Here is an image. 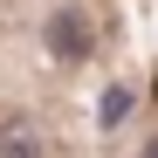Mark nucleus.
<instances>
[{
    "label": "nucleus",
    "mask_w": 158,
    "mask_h": 158,
    "mask_svg": "<svg viewBox=\"0 0 158 158\" xmlns=\"http://www.w3.org/2000/svg\"><path fill=\"white\" fill-rule=\"evenodd\" d=\"M48 55H62V62H83L89 55V21L62 7V14H48Z\"/></svg>",
    "instance_id": "f257e3e1"
},
{
    "label": "nucleus",
    "mask_w": 158,
    "mask_h": 158,
    "mask_svg": "<svg viewBox=\"0 0 158 158\" xmlns=\"http://www.w3.org/2000/svg\"><path fill=\"white\" fill-rule=\"evenodd\" d=\"M0 158H48L35 117H7V124H0Z\"/></svg>",
    "instance_id": "f03ea898"
},
{
    "label": "nucleus",
    "mask_w": 158,
    "mask_h": 158,
    "mask_svg": "<svg viewBox=\"0 0 158 158\" xmlns=\"http://www.w3.org/2000/svg\"><path fill=\"white\" fill-rule=\"evenodd\" d=\"M124 117H131V96L110 89V96H103V124H124Z\"/></svg>",
    "instance_id": "7ed1b4c3"
},
{
    "label": "nucleus",
    "mask_w": 158,
    "mask_h": 158,
    "mask_svg": "<svg viewBox=\"0 0 158 158\" xmlns=\"http://www.w3.org/2000/svg\"><path fill=\"white\" fill-rule=\"evenodd\" d=\"M144 158H158V138H151V144H144Z\"/></svg>",
    "instance_id": "20e7f679"
}]
</instances>
